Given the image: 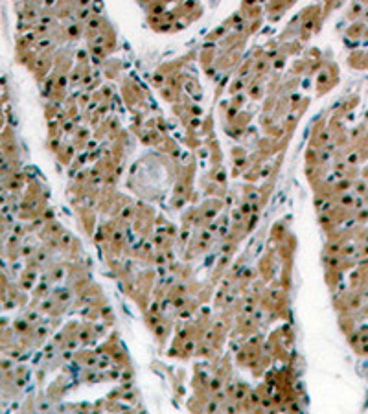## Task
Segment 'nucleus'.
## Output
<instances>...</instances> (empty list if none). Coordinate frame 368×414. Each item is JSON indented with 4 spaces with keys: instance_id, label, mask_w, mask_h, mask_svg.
Segmentation results:
<instances>
[{
    "instance_id": "nucleus-1",
    "label": "nucleus",
    "mask_w": 368,
    "mask_h": 414,
    "mask_svg": "<svg viewBox=\"0 0 368 414\" xmlns=\"http://www.w3.org/2000/svg\"><path fill=\"white\" fill-rule=\"evenodd\" d=\"M88 15H90V9H88V7H79V11H78V19L79 20H87Z\"/></svg>"
}]
</instances>
